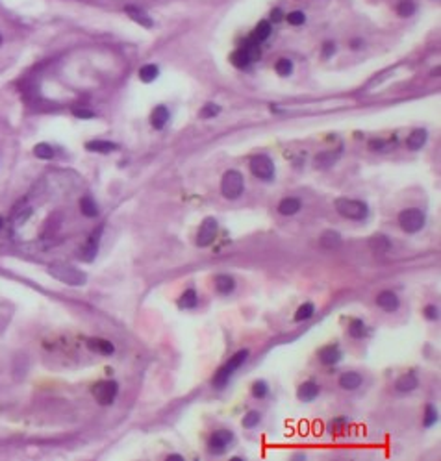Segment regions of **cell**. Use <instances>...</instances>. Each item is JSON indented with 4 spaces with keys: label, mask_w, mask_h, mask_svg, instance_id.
<instances>
[{
    "label": "cell",
    "mask_w": 441,
    "mask_h": 461,
    "mask_svg": "<svg viewBox=\"0 0 441 461\" xmlns=\"http://www.w3.org/2000/svg\"><path fill=\"white\" fill-rule=\"evenodd\" d=\"M319 245L324 248V250H336L339 246L343 245V239H341V233L336 230H326L319 239Z\"/></svg>",
    "instance_id": "obj_12"
},
{
    "label": "cell",
    "mask_w": 441,
    "mask_h": 461,
    "mask_svg": "<svg viewBox=\"0 0 441 461\" xmlns=\"http://www.w3.org/2000/svg\"><path fill=\"white\" fill-rule=\"evenodd\" d=\"M397 13L400 17H412L415 13V2H412V0H400L399 6H397Z\"/></svg>",
    "instance_id": "obj_36"
},
{
    "label": "cell",
    "mask_w": 441,
    "mask_h": 461,
    "mask_svg": "<svg viewBox=\"0 0 441 461\" xmlns=\"http://www.w3.org/2000/svg\"><path fill=\"white\" fill-rule=\"evenodd\" d=\"M423 313H425V317H427L428 321H438L440 319V307L430 304V306H427L423 309Z\"/></svg>",
    "instance_id": "obj_42"
},
{
    "label": "cell",
    "mask_w": 441,
    "mask_h": 461,
    "mask_svg": "<svg viewBox=\"0 0 441 461\" xmlns=\"http://www.w3.org/2000/svg\"><path fill=\"white\" fill-rule=\"evenodd\" d=\"M87 346H89L93 352L104 354V356H112L113 352H115L113 343L106 341V339H89V341H87Z\"/></svg>",
    "instance_id": "obj_22"
},
{
    "label": "cell",
    "mask_w": 441,
    "mask_h": 461,
    "mask_svg": "<svg viewBox=\"0 0 441 461\" xmlns=\"http://www.w3.org/2000/svg\"><path fill=\"white\" fill-rule=\"evenodd\" d=\"M169 120V110L165 106H156L152 115H150V124L154 130H163Z\"/></svg>",
    "instance_id": "obj_16"
},
{
    "label": "cell",
    "mask_w": 441,
    "mask_h": 461,
    "mask_svg": "<svg viewBox=\"0 0 441 461\" xmlns=\"http://www.w3.org/2000/svg\"><path fill=\"white\" fill-rule=\"evenodd\" d=\"M427 137H428L427 130H413V132L408 135L406 147L410 148V150H421V148L425 147V143H427Z\"/></svg>",
    "instance_id": "obj_19"
},
{
    "label": "cell",
    "mask_w": 441,
    "mask_h": 461,
    "mask_svg": "<svg viewBox=\"0 0 441 461\" xmlns=\"http://www.w3.org/2000/svg\"><path fill=\"white\" fill-rule=\"evenodd\" d=\"M252 395L256 399H265L267 395H269V387H267V384L263 380H258V382L252 384Z\"/></svg>",
    "instance_id": "obj_38"
},
{
    "label": "cell",
    "mask_w": 441,
    "mask_h": 461,
    "mask_svg": "<svg viewBox=\"0 0 441 461\" xmlns=\"http://www.w3.org/2000/svg\"><path fill=\"white\" fill-rule=\"evenodd\" d=\"M126 13L132 17V21L139 22L141 26H145V28H152V19L148 17L141 7L137 6H126Z\"/></svg>",
    "instance_id": "obj_20"
},
{
    "label": "cell",
    "mask_w": 441,
    "mask_h": 461,
    "mask_svg": "<svg viewBox=\"0 0 441 461\" xmlns=\"http://www.w3.org/2000/svg\"><path fill=\"white\" fill-rule=\"evenodd\" d=\"M317 356H319V361H321L322 365H336L341 361L343 354H341V350H339L337 345H326V346H322V348L319 350Z\"/></svg>",
    "instance_id": "obj_10"
},
{
    "label": "cell",
    "mask_w": 441,
    "mask_h": 461,
    "mask_svg": "<svg viewBox=\"0 0 441 461\" xmlns=\"http://www.w3.org/2000/svg\"><path fill=\"white\" fill-rule=\"evenodd\" d=\"M438 420H440V411L436 409V405L428 404L425 409V417H423V426L432 428L434 424H438Z\"/></svg>",
    "instance_id": "obj_32"
},
{
    "label": "cell",
    "mask_w": 441,
    "mask_h": 461,
    "mask_svg": "<svg viewBox=\"0 0 441 461\" xmlns=\"http://www.w3.org/2000/svg\"><path fill=\"white\" fill-rule=\"evenodd\" d=\"M158 76H160V69H158V65H154V63L143 65V67L139 69V80L141 82H145V84L154 82Z\"/></svg>",
    "instance_id": "obj_27"
},
{
    "label": "cell",
    "mask_w": 441,
    "mask_h": 461,
    "mask_svg": "<svg viewBox=\"0 0 441 461\" xmlns=\"http://www.w3.org/2000/svg\"><path fill=\"white\" fill-rule=\"evenodd\" d=\"M259 419H261V415H259L258 411H249L243 417V428H254V426H258L259 424Z\"/></svg>",
    "instance_id": "obj_39"
},
{
    "label": "cell",
    "mask_w": 441,
    "mask_h": 461,
    "mask_svg": "<svg viewBox=\"0 0 441 461\" xmlns=\"http://www.w3.org/2000/svg\"><path fill=\"white\" fill-rule=\"evenodd\" d=\"M302 208V204L299 198H293V196H289V198H284L280 204H278V211H280L282 215H295V213H299V210Z\"/></svg>",
    "instance_id": "obj_23"
},
{
    "label": "cell",
    "mask_w": 441,
    "mask_h": 461,
    "mask_svg": "<svg viewBox=\"0 0 441 461\" xmlns=\"http://www.w3.org/2000/svg\"><path fill=\"white\" fill-rule=\"evenodd\" d=\"M336 210L339 215L349 221H364L369 215V206L362 200H352V198H337Z\"/></svg>",
    "instance_id": "obj_3"
},
{
    "label": "cell",
    "mask_w": 441,
    "mask_h": 461,
    "mask_svg": "<svg viewBox=\"0 0 441 461\" xmlns=\"http://www.w3.org/2000/svg\"><path fill=\"white\" fill-rule=\"evenodd\" d=\"M0 43H2V35H0Z\"/></svg>",
    "instance_id": "obj_49"
},
{
    "label": "cell",
    "mask_w": 441,
    "mask_h": 461,
    "mask_svg": "<svg viewBox=\"0 0 441 461\" xmlns=\"http://www.w3.org/2000/svg\"><path fill=\"white\" fill-rule=\"evenodd\" d=\"M241 50L247 54V58L251 59V63L258 61L259 58H261V50H259V43L252 41V39H249V41H245V45L241 47Z\"/></svg>",
    "instance_id": "obj_30"
},
{
    "label": "cell",
    "mask_w": 441,
    "mask_h": 461,
    "mask_svg": "<svg viewBox=\"0 0 441 461\" xmlns=\"http://www.w3.org/2000/svg\"><path fill=\"white\" fill-rule=\"evenodd\" d=\"M213 286L217 289V293L230 294L236 289V280L232 278L230 274H217L215 280H213Z\"/></svg>",
    "instance_id": "obj_14"
},
{
    "label": "cell",
    "mask_w": 441,
    "mask_h": 461,
    "mask_svg": "<svg viewBox=\"0 0 441 461\" xmlns=\"http://www.w3.org/2000/svg\"><path fill=\"white\" fill-rule=\"evenodd\" d=\"M317 395H319V385L315 382H304L297 391V397L302 402H312L314 399H317Z\"/></svg>",
    "instance_id": "obj_17"
},
{
    "label": "cell",
    "mask_w": 441,
    "mask_h": 461,
    "mask_svg": "<svg viewBox=\"0 0 441 461\" xmlns=\"http://www.w3.org/2000/svg\"><path fill=\"white\" fill-rule=\"evenodd\" d=\"M2 224H4V219H2V217H0V228H2Z\"/></svg>",
    "instance_id": "obj_48"
},
{
    "label": "cell",
    "mask_w": 441,
    "mask_h": 461,
    "mask_svg": "<svg viewBox=\"0 0 441 461\" xmlns=\"http://www.w3.org/2000/svg\"><path fill=\"white\" fill-rule=\"evenodd\" d=\"M247 357H249V350H239V352H236V354L228 359V363H224L223 367L215 372V376H213V385L219 387V389L224 387V385L228 384V380L232 378V374H234L241 365L245 363Z\"/></svg>",
    "instance_id": "obj_2"
},
{
    "label": "cell",
    "mask_w": 441,
    "mask_h": 461,
    "mask_svg": "<svg viewBox=\"0 0 441 461\" xmlns=\"http://www.w3.org/2000/svg\"><path fill=\"white\" fill-rule=\"evenodd\" d=\"M251 171L256 178L265 180V182L274 178V163L271 161L269 156H263V154H259V156H254V158H252L251 160Z\"/></svg>",
    "instance_id": "obj_7"
},
{
    "label": "cell",
    "mask_w": 441,
    "mask_h": 461,
    "mask_svg": "<svg viewBox=\"0 0 441 461\" xmlns=\"http://www.w3.org/2000/svg\"><path fill=\"white\" fill-rule=\"evenodd\" d=\"M232 441H234V433H232L230 430H219V432H215L210 437V443H208L210 452L215 456L224 454L226 448L232 445Z\"/></svg>",
    "instance_id": "obj_9"
},
{
    "label": "cell",
    "mask_w": 441,
    "mask_h": 461,
    "mask_svg": "<svg viewBox=\"0 0 441 461\" xmlns=\"http://www.w3.org/2000/svg\"><path fill=\"white\" fill-rule=\"evenodd\" d=\"M369 248H371L375 254H385V252L391 248V243H389V239L385 237V235L377 233V235H373V237L369 239Z\"/></svg>",
    "instance_id": "obj_21"
},
{
    "label": "cell",
    "mask_w": 441,
    "mask_h": 461,
    "mask_svg": "<svg viewBox=\"0 0 441 461\" xmlns=\"http://www.w3.org/2000/svg\"><path fill=\"white\" fill-rule=\"evenodd\" d=\"M219 231V224L213 217H206L198 228V233H196V246H210L215 237H217Z\"/></svg>",
    "instance_id": "obj_8"
},
{
    "label": "cell",
    "mask_w": 441,
    "mask_h": 461,
    "mask_svg": "<svg viewBox=\"0 0 441 461\" xmlns=\"http://www.w3.org/2000/svg\"><path fill=\"white\" fill-rule=\"evenodd\" d=\"M167 460H180V461H182V460H184V456H180V454H171V456H167Z\"/></svg>",
    "instance_id": "obj_47"
},
{
    "label": "cell",
    "mask_w": 441,
    "mask_h": 461,
    "mask_svg": "<svg viewBox=\"0 0 441 461\" xmlns=\"http://www.w3.org/2000/svg\"><path fill=\"white\" fill-rule=\"evenodd\" d=\"M349 336L354 337V339H362V337L367 336V328L362 319H352L349 322Z\"/></svg>",
    "instance_id": "obj_31"
},
{
    "label": "cell",
    "mask_w": 441,
    "mask_h": 461,
    "mask_svg": "<svg viewBox=\"0 0 441 461\" xmlns=\"http://www.w3.org/2000/svg\"><path fill=\"white\" fill-rule=\"evenodd\" d=\"M339 156H341V148H337V150H334V152H322L315 158V165H317V167H321V169L330 167V165H334V163H336V160L339 158Z\"/></svg>",
    "instance_id": "obj_26"
},
{
    "label": "cell",
    "mask_w": 441,
    "mask_h": 461,
    "mask_svg": "<svg viewBox=\"0 0 441 461\" xmlns=\"http://www.w3.org/2000/svg\"><path fill=\"white\" fill-rule=\"evenodd\" d=\"M49 274L52 278H56L58 282L74 287L84 286L87 282V276H85L84 271H80V269L69 265V263H52V265H49Z\"/></svg>",
    "instance_id": "obj_1"
},
{
    "label": "cell",
    "mask_w": 441,
    "mask_h": 461,
    "mask_svg": "<svg viewBox=\"0 0 441 461\" xmlns=\"http://www.w3.org/2000/svg\"><path fill=\"white\" fill-rule=\"evenodd\" d=\"M230 61L234 63L236 67H239V69H243V67H249V65H251V59L247 58V54L241 49H238L236 52H234V54H232Z\"/></svg>",
    "instance_id": "obj_37"
},
{
    "label": "cell",
    "mask_w": 441,
    "mask_h": 461,
    "mask_svg": "<svg viewBox=\"0 0 441 461\" xmlns=\"http://www.w3.org/2000/svg\"><path fill=\"white\" fill-rule=\"evenodd\" d=\"M286 19H287V22H289V24H293V26L304 24V21H306V17H304L302 11H291V13L286 15Z\"/></svg>",
    "instance_id": "obj_41"
},
{
    "label": "cell",
    "mask_w": 441,
    "mask_h": 461,
    "mask_svg": "<svg viewBox=\"0 0 441 461\" xmlns=\"http://www.w3.org/2000/svg\"><path fill=\"white\" fill-rule=\"evenodd\" d=\"M91 393L100 405H110L113 404V400L117 399L119 384L113 382V380H104V382H98V384L93 385Z\"/></svg>",
    "instance_id": "obj_6"
},
{
    "label": "cell",
    "mask_w": 441,
    "mask_h": 461,
    "mask_svg": "<svg viewBox=\"0 0 441 461\" xmlns=\"http://www.w3.org/2000/svg\"><path fill=\"white\" fill-rule=\"evenodd\" d=\"M315 313V306L312 304V302H306V304H302L299 309H297V313H295V321H308V319H312Z\"/></svg>",
    "instance_id": "obj_33"
},
{
    "label": "cell",
    "mask_w": 441,
    "mask_h": 461,
    "mask_svg": "<svg viewBox=\"0 0 441 461\" xmlns=\"http://www.w3.org/2000/svg\"><path fill=\"white\" fill-rule=\"evenodd\" d=\"M339 385L345 391H354L362 385V376L358 372H345L343 376L339 378Z\"/></svg>",
    "instance_id": "obj_24"
},
{
    "label": "cell",
    "mask_w": 441,
    "mask_h": 461,
    "mask_svg": "<svg viewBox=\"0 0 441 461\" xmlns=\"http://www.w3.org/2000/svg\"><path fill=\"white\" fill-rule=\"evenodd\" d=\"M417 385H419L417 376H415L413 372H406V374H402V376L395 382V389L399 393H412Z\"/></svg>",
    "instance_id": "obj_15"
},
{
    "label": "cell",
    "mask_w": 441,
    "mask_h": 461,
    "mask_svg": "<svg viewBox=\"0 0 441 461\" xmlns=\"http://www.w3.org/2000/svg\"><path fill=\"white\" fill-rule=\"evenodd\" d=\"M72 115L74 117H80V119H91V117H95V113L89 112V110H72Z\"/></svg>",
    "instance_id": "obj_43"
},
{
    "label": "cell",
    "mask_w": 441,
    "mask_h": 461,
    "mask_svg": "<svg viewBox=\"0 0 441 461\" xmlns=\"http://www.w3.org/2000/svg\"><path fill=\"white\" fill-rule=\"evenodd\" d=\"M382 147H384V141H371V148H378L380 150Z\"/></svg>",
    "instance_id": "obj_46"
},
{
    "label": "cell",
    "mask_w": 441,
    "mask_h": 461,
    "mask_svg": "<svg viewBox=\"0 0 441 461\" xmlns=\"http://www.w3.org/2000/svg\"><path fill=\"white\" fill-rule=\"evenodd\" d=\"M425 213L417 208H408L399 213V224L406 233H417L425 226Z\"/></svg>",
    "instance_id": "obj_5"
},
{
    "label": "cell",
    "mask_w": 441,
    "mask_h": 461,
    "mask_svg": "<svg viewBox=\"0 0 441 461\" xmlns=\"http://www.w3.org/2000/svg\"><path fill=\"white\" fill-rule=\"evenodd\" d=\"M100 233H102V226H100V228H98V230L93 233L91 237H89L87 245H85L84 250H82V259H85V261H93V259H95V256H97V252H98V241H100Z\"/></svg>",
    "instance_id": "obj_13"
},
{
    "label": "cell",
    "mask_w": 441,
    "mask_h": 461,
    "mask_svg": "<svg viewBox=\"0 0 441 461\" xmlns=\"http://www.w3.org/2000/svg\"><path fill=\"white\" fill-rule=\"evenodd\" d=\"M219 112H221V108H219L217 104H211L210 102V104H206L202 110H200V117H202V119H211V117L219 115Z\"/></svg>",
    "instance_id": "obj_40"
},
{
    "label": "cell",
    "mask_w": 441,
    "mask_h": 461,
    "mask_svg": "<svg viewBox=\"0 0 441 461\" xmlns=\"http://www.w3.org/2000/svg\"><path fill=\"white\" fill-rule=\"evenodd\" d=\"M80 211H82L85 217H97L98 206H97V202H95V198L89 195L82 196V200H80Z\"/></svg>",
    "instance_id": "obj_28"
},
{
    "label": "cell",
    "mask_w": 441,
    "mask_h": 461,
    "mask_svg": "<svg viewBox=\"0 0 441 461\" xmlns=\"http://www.w3.org/2000/svg\"><path fill=\"white\" fill-rule=\"evenodd\" d=\"M269 35H271V22L261 21V22H258V26L254 28L251 39L252 41H256V43H263V41L269 39Z\"/></svg>",
    "instance_id": "obj_25"
},
{
    "label": "cell",
    "mask_w": 441,
    "mask_h": 461,
    "mask_svg": "<svg viewBox=\"0 0 441 461\" xmlns=\"http://www.w3.org/2000/svg\"><path fill=\"white\" fill-rule=\"evenodd\" d=\"M274 70H276V74H280V76H289V74L293 72V61L282 58V59H278V61L274 63Z\"/></svg>",
    "instance_id": "obj_35"
},
{
    "label": "cell",
    "mask_w": 441,
    "mask_h": 461,
    "mask_svg": "<svg viewBox=\"0 0 441 461\" xmlns=\"http://www.w3.org/2000/svg\"><path fill=\"white\" fill-rule=\"evenodd\" d=\"M245 189V178L239 171H228L224 173L223 182H221V191L228 200H236L243 195Z\"/></svg>",
    "instance_id": "obj_4"
},
{
    "label": "cell",
    "mask_w": 441,
    "mask_h": 461,
    "mask_svg": "<svg viewBox=\"0 0 441 461\" xmlns=\"http://www.w3.org/2000/svg\"><path fill=\"white\" fill-rule=\"evenodd\" d=\"M34 154L35 158H39V160H52L54 158V148L47 145V143H39V145L34 147Z\"/></svg>",
    "instance_id": "obj_34"
},
{
    "label": "cell",
    "mask_w": 441,
    "mask_h": 461,
    "mask_svg": "<svg viewBox=\"0 0 441 461\" xmlns=\"http://www.w3.org/2000/svg\"><path fill=\"white\" fill-rule=\"evenodd\" d=\"M196 302H198L196 291L195 289H188V291H184V294L180 296L178 307H180V309H193V307L196 306Z\"/></svg>",
    "instance_id": "obj_29"
},
{
    "label": "cell",
    "mask_w": 441,
    "mask_h": 461,
    "mask_svg": "<svg viewBox=\"0 0 441 461\" xmlns=\"http://www.w3.org/2000/svg\"><path fill=\"white\" fill-rule=\"evenodd\" d=\"M377 304H378V307H382V309H384V311H387V313L397 311V309H399V306H400L399 296L393 293V291H382V293H378Z\"/></svg>",
    "instance_id": "obj_11"
},
{
    "label": "cell",
    "mask_w": 441,
    "mask_h": 461,
    "mask_svg": "<svg viewBox=\"0 0 441 461\" xmlns=\"http://www.w3.org/2000/svg\"><path fill=\"white\" fill-rule=\"evenodd\" d=\"M334 52H336V45H334V43H324V47H322V58L326 59V58H330Z\"/></svg>",
    "instance_id": "obj_44"
},
{
    "label": "cell",
    "mask_w": 441,
    "mask_h": 461,
    "mask_svg": "<svg viewBox=\"0 0 441 461\" xmlns=\"http://www.w3.org/2000/svg\"><path fill=\"white\" fill-rule=\"evenodd\" d=\"M282 17H284V15H282V11L278 9V7H276L273 13H271V19H273L274 22H280V21H282Z\"/></svg>",
    "instance_id": "obj_45"
},
{
    "label": "cell",
    "mask_w": 441,
    "mask_h": 461,
    "mask_svg": "<svg viewBox=\"0 0 441 461\" xmlns=\"http://www.w3.org/2000/svg\"><path fill=\"white\" fill-rule=\"evenodd\" d=\"M85 148L89 150V152H98V154H110V152H115L117 150V145L115 143H112V141H100V139H95V141H89V143H85Z\"/></svg>",
    "instance_id": "obj_18"
}]
</instances>
